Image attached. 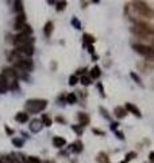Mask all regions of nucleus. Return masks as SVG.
Segmentation results:
<instances>
[{
  "label": "nucleus",
  "mask_w": 154,
  "mask_h": 163,
  "mask_svg": "<svg viewBox=\"0 0 154 163\" xmlns=\"http://www.w3.org/2000/svg\"><path fill=\"white\" fill-rule=\"evenodd\" d=\"M77 82H79V77L76 76V75H72V76L69 77V84H70V86H74Z\"/></svg>",
  "instance_id": "27"
},
{
  "label": "nucleus",
  "mask_w": 154,
  "mask_h": 163,
  "mask_svg": "<svg viewBox=\"0 0 154 163\" xmlns=\"http://www.w3.org/2000/svg\"><path fill=\"white\" fill-rule=\"evenodd\" d=\"M100 112L104 113V117H105V118H110V116L107 114V110H105V109H100Z\"/></svg>",
  "instance_id": "37"
},
{
  "label": "nucleus",
  "mask_w": 154,
  "mask_h": 163,
  "mask_svg": "<svg viewBox=\"0 0 154 163\" xmlns=\"http://www.w3.org/2000/svg\"><path fill=\"white\" fill-rule=\"evenodd\" d=\"M1 162H3V163H15V162H14V159H12V158H8V156L4 158V159L1 160Z\"/></svg>",
  "instance_id": "33"
},
{
  "label": "nucleus",
  "mask_w": 154,
  "mask_h": 163,
  "mask_svg": "<svg viewBox=\"0 0 154 163\" xmlns=\"http://www.w3.org/2000/svg\"><path fill=\"white\" fill-rule=\"evenodd\" d=\"M76 101H77V98H76V95L73 94V92H70V94L66 97V102H68V103H70V105L76 103Z\"/></svg>",
  "instance_id": "24"
},
{
  "label": "nucleus",
  "mask_w": 154,
  "mask_h": 163,
  "mask_svg": "<svg viewBox=\"0 0 154 163\" xmlns=\"http://www.w3.org/2000/svg\"><path fill=\"white\" fill-rule=\"evenodd\" d=\"M65 144H66V140H65L64 137L55 136L54 139H53V145H54V147H57V148H60V147H64Z\"/></svg>",
  "instance_id": "12"
},
{
  "label": "nucleus",
  "mask_w": 154,
  "mask_h": 163,
  "mask_svg": "<svg viewBox=\"0 0 154 163\" xmlns=\"http://www.w3.org/2000/svg\"><path fill=\"white\" fill-rule=\"evenodd\" d=\"M34 68V64L30 59H21L19 61L15 63V69H21V71H31Z\"/></svg>",
  "instance_id": "5"
},
{
  "label": "nucleus",
  "mask_w": 154,
  "mask_h": 163,
  "mask_svg": "<svg viewBox=\"0 0 154 163\" xmlns=\"http://www.w3.org/2000/svg\"><path fill=\"white\" fill-rule=\"evenodd\" d=\"M88 51H89V53H93V45H88Z\"/></svg>",
  "instance_id": "38"
},
{
  "label": "nucleus",
  "mask_w": 154,
  "mask_h": 163,
  "mask_svg": "<svg viewBox=\"0 0 154 163\" xmlns=\"http://www.w3.org/2000/svg\"><path fill=\"white\" fill-rule=\"evenodd\" d=\"M72 23L76 26V29H81V25L79 23V21H77L76 18H73V19H72Z\"/></svg>",
  "instance_id": "32"
},
{
  "label": "nucleus",
  "mask_w": 154,
  "mask_h": 163,
  "mask_svg": "<svg viewBox=\"0 0 154 163\" xmlns=\"http://www.w3.org/2000/svg\"><path fill=\"white\" fill-rule=\"evenodd\" d=\"M149 158H150V160L154 163V151H151L150 154H149Z\"/></svg>",
  "instance_id": "36"
},
{
  "label": "nucleus",
  "mask_w": 154,
  "mask_h": 163,
  "mask_svg": "<svg viewBox=\"0 0 154 163\" xmlns=\"http://www.w3.org/2000/svg\"><path fill=\"white\" fill-rule=\"evenodd\" d=\"M47 106V101L45 99H30L26 102V110L29 113H39Z\"/></svg>",
  "instance_id": "3"
},
{
  "label": "nucleus",
  "mask_w": 154,
  "mask_h": 163,
  "mask_svg": "<svg viewBox=\"0 0 154 163\" xmlns=\"http://www.w3.org/2000/svg\"><path fill=\"white\" fill-rule=\"evenodd\" d=\"M97 87H99V90H100V94H102V95H104V89H103V86H102V84H97Z\"/></svg>",
  "instance_id": "35"
},
{
  "label": "nucleus",
  "mask_w": 154,
  "mask_h": 163,
  "mask_svg": "<svg viewBox=\"0 0 154 163\" xmlns=\"http://www.w3.org/2000/svg\"><path fill=\"white\" fill-rule=\"evenodd\" d=\"M53 22H47L46 25H45V27H43V34H45V37H47L49 38L50 36H52V33H53Z\"/></svg>",
  "instance_id": "14"
},
{
  "label": "nucleus",
  "mask_w": 154,
  "mask_h": 163,
  "mask_svg": "<svg viewBox=\"0 0 154 163\" xmlns=\"http://www.w3.org/2000/svg\"><path fill=\"white\" fill-rule=\"evenodd\" d=\"M130 75H131V77H133V79H134V80H135V82H137V83H138V84H142V82H141V77H139V76H138V75H137V74H135V72H131V74H130Z\"/></svg>",
  "instance_id": "30"
},
{
  "label": "nucleus",
  "mask_w": 154,
  "mask_h": 163,
  "mask_svg": "<svg viewBox=\"0 0 154 163\" xmlns=\"http://www.w3.org/2000/svg\"><path fill=\"white\" fill-rule=\"evenodd\" d=\"M14 10H15V12H16V15L24 14V12H23V3H22V1H15Z\"/></svg>",
  "instance_id": "18"
},
{
  "label": "nucleus",
  "mask_w": 154,
  "mask_h": 163,
  "mask_svg": "<svg viewBox=\"0 0 154 163\" xmlns=\"http://www.w3.org/2000/svg\"><path fill=\"white\" fill-rule=\"evenodd\" d=\"M57 4V11H64L65 10V7H66V1H58V3H55Z\"/></svg>",
  "instance_id": "25"
},
{
  "label": "nucleus",
  "mask_w": 154,
  "mask_h": 163,
  "mask_svg": "<svg viewBox=\"0 0 154 163\" xmlns=\"http://www.w3.org/2000/svg\"><path fill=\"white\" fill-rule=\"evenodd\" d=\"M133 49L137 52V53H139V54H142L143 57H146V59H154V51L151 46L142 45V44H134Z\"/></svg>",
  "instance_id": "4"
},
{
  "label": "nucleus",
  "mask_w": 154,
  "mask_h": 163,
  "mask_svg": "<svg viewBox=\"0 0 154 163\" xmlns=\"http://www.w3.org/2000/svg\"><path fill=\"white\" fill-rule=\"evenodd\" d=\"M79 82H81V84H84V86H89L91 82H92V79H91L89 76H81L79 79Z\"/></svg>",
  "instance_id": "21"
},
{
  "label": "nucleus",
  "mask_w": 154,
  "mask_h": 163,
  "mask_svg": "<svg viewBox=\"0 0 154 163\" xmlns=\"http://www.w3.org/2000/svg\"><path fill=\"white\" fill-rule=\"evenodd\" d=\"M100 75H102V72H100L99 67H93V68L91 69V72H89V77H91V79H99Z\"/></svg>",
  "instance_id": "15"
},
{
  "label": "nucleus",
  "mask_w": 154,
  "mask_h": 163,
  "mask_svg": "<svg viewBox=\"0 0 154 163\" xmlns=\"http://www.w3.org/2000/svg\"><path fill=\"white\" fill-rule=\"evenodd\" d=\"M113 114H115L118 118H123V117L127 114V110L122 106H118V107H115V110H113Z\"/></svg>",
  "instance_id": "13"
},
{
  "label": "nucleus",
  "mask_w": 154,
  "mask_h": 163,
  "mask_svg": "<svg viewBox=\"0 0 154 163\" xmlns=\"http://www.w3.org/2000/svg\"><path fill=\"white\" fill-rule=\"evenodd\" d=\"M41 121H42V124H43V127H50V125H52V118H50L47 114H43V116H42Z\"/></svg>",
  "instance_id": "19"
},
{
  "label": "nucleus",
  "mask_w": 154,
  "mask_h": 163,
  "mask_svg": "<svg viewBox=\"0 0 154 163\" xmlns=\"http://www.w3.org/2000/svg\"><path fill=\"white\" fill-rule=\"evenodd\" d=\"M43 128V124H42V121L41 120H32L31 122H30V130L31 132H34V133H38L39 130Z\"/></svg>",
  "instance_id": "10"
},
{
  "label": "nucleus",
  "mask_w": 154,
  "mask_h": 163,
  "mask_svg": "<svg viewBox=\"0 0 154 163\" xmlns=\"http://www.w3.org/2000/svg\"><path fill=\"white\" fill-rule=\"evenodd\" d=\"M93 41H95V38H93L92 36H89V34H84V45H85V46L92 45Z\"/></svg>",
  "instance_id": "20"
},
{
  "label": "nucleus",
  "mask_w": 154,
  "mask_h": 163,
  "mask_svg": "<svg viewBox=\"0 0 154 163\" xmlns=\"http://www.w3.org/2000/svg\"><path fill=\"white\" fill-rule=\"evenodd\" d=\"M30 42H32V39L30 38V36H27V34H24V33H19L18 36L14 37V45L16 48L22 46V45L30 44Z\"/></svg>",
  "instance_id": "6"
},
{
  "label": "nucleus",
  "mask_w": 154,
  "mask_h": 163,
  "mask_svg": "<svg viewBox=\"0 0 154 163\" xmlns=\"http://www.w3.org/2000/svg\"><path fill=\"white\" fill-rule=\"evenodd\" d=\"M135 156H137L135 152H128V154L126 155V160H125V162H130V160H133Z\"/></svg>",
  "instance_id": "28"
},
{
  "label": "nucleus",
  "mask_w": 154,
  "mask_h": 163,
  "mask_svg": "<svg viewBox=\"0 0 154 163\" xmlns=\"http://www.w3.org/2000/svg\"><path fill=\"white\" fill-rule=\"evenodd\" d=\"M97 162H99V163H110L105 154H99V155H97Z\"/></svg>",
  "instance_id": "23"
},
{
  "label": "nucleus",
  "mask_w": 154,
  "mask_h": 163,
  "mask_svg": "<svg viewBox=\"0 0 154 163\" xmlns=\"http://www.w3.org/2000/svg\"><path fill=\"white\" fill-rule=\"evenodd\" d=\"M12 143H14V145H16V147H22V145H23V140H21V139H14Z\"/></svg>",
  "instance_id": "31"
},
{
  "label": "nucleus",
  "mask_w": 154,
  "mask_h": 163,
  "mask_svg": "<svg viewBox=\"0 0 154 163\" xmlns=\"http://www.w3.org/2000/svg\"><path fill=\"white\" fill-rule=\"evenodd\" d=\"M131 31L138 37H151L154 36V26L147 23H143V22H138V23L134 25V27H131Z\"/></svg>",
  "instance_id": "1"
},
{
  "label": "nucleus",
  "mask_w": 154,
  "mask_h": 163,
  "mask_svg": "<svg viewBox=\"0 0 154 163\" xmlns=\"http://www.w3.org/2000/svg\"><path fill=\"white\" fill-rule=\"evenodd\" d=\"M118 125H119L118 122H112V124H111V129H112V130H116Z\"/></svg>",
  "instance_id": "34"
},
{
  "label": "nucleus",
  "mask_w": 154,
  "mask_h": 163,
  "mask_svg": "<svg viewBox=\"0 0 154 163\" xmlns=\"http://www.w3.org/2000/svg\"><path fill=\"white\" fill-rule=\"evenodd\" d=\"M46 163H47V162H46Z\"/></svg>",
  "instance_id": "42"
},
{
  "label": "nucleus",
  "mask_w": 154,
  "mask_h": 163,
  "mask_svg": "<svg viewBox=\"0 0 154 163\" xmlns=\"http://www.w3.org/2000/svg\"><path fill=\"white\" fill-rule=\"evenodd\" d=\"M15 120H16L18 122H22V124H23V122H27V120H29V114H27V113H18L16 114V117H15Z\"/></svg>",
  "instance_id": "16"
},
{
  "label": "nucleus",
  "mask_w": 154,
  "mask_h": 163,
  "mask_svg": "<svg viewBox=\"0 0 154 163\" xmlns=\"http://www.w3.org/2000/svg\"><path fill=\"white\" fill-rule=\"evenodd\" d=\"M131 8L137 12L138 15L143 16V18H150V19L154 18V10L150 6H147L146 3H143V1H134L131 4Z\"/></svg>",
  "instance_id": "2"
},
{
  "label": "nucleus",
  "mask_w": 154,
  "mask_h": 163,
  "mask_svg": "<svg viewBox=\"0 0 154 163\" xmlns=\"http://www.w3.org/2000/svg\"><path fill=\"white\" fill-rule=\"evenodd\" d=\"M126 110H127V112H131L134 114V116H137V117H142V114H141V110L138 109L137 106H135V105H133V103H126V107H125Z\"/></svg>",
  "instance_id": "11"
},
{
  "label": "nucleus",
  "mask_w": 154,
  "mask_h": 163,
  "mask_svg": "<svg viewBox=\"0 0 154 163\" xmlns=\"http://www.w3.org/2000/svg\"><path fill=\"white\" fill-rule=\"evenodd\" d=\"M77 118H79V121H80V124L81 125H87L88 122H89V116L85 114V113H79Z\"/></svg>",
  "instance_id": "17"
},
{
  "label": "nucleus",
  "mask_w": 154,
  "mask_h": 163,
  "mask_svg": "<svg viewBox=\"0 0 154 163\" xmlns=\"http://www.w3.org/2000/svg\"><path fill=\"white\" fill-rule=\"evenodd\" d=\"M27 163H41V160H39V158L30 156V158H27Z\"/></svg>",
  "instance_id": "29"
},
{
  "label": "nucleus",
  "mask_w": 154,
  "mask_h": 163,
  "mask_svg": "<svg viewBox=\"0 0 154 163\" xmlns=\"http://www.w3.org/2000/svg\"><path fill=\"white\" fill-rule=\"evenodd\" d=\"M10 90V82L3 74L0 75V94H6Z\"/></svg>",
  "instance_id": "9"
},
{
  "label": "nucleus",
  "mask_w": 154,
  "mask_h": 163,
  "mask_svg": "<svg viewBox=\"0 0 154 163\" xmlns=\"http://www.w3.org/2000/svg\"><path fill=\"white\" fill-rule=\"evenodd\" d=\"M72 129L74 130L76 133L79 135V136H81V133H83V128H81V125H80V127H77V125H72Z\"/></svg>",
  "instance_id": "26"
},
{
  "label": "nucleus",
  "mask_w": 154,
  "mask_h": 163,
  "mask_svg": "<svg viewBox=\"0 0 154 163\" xmlns=\"http://www.w3.org/2000/svg\"><path fill=\"white\" fill-rule=\"evenodd\" d=\"M118 137H119V139H123V137H125V136H123V133H122V132H118Z\"/></svg>",
  "instance_id": "39"
},
{
  "label": "nucleus",
  "mask_w": 154,
  "mask_h": 163,
  "mask_svg": "<svg viewBox=\"0 0 154 163\" xmlns=\"http://www.w3.org/2000/svg\"><path fill=\"white\" fill-rule=\"evenodd\" d=\"M0 163H3V162H1V160H0Z\"/></svg>",
  "instance_id": "41"
},
{
  "label": "nucleus",
  "mask_w": 154,
  "mask_h": 163,
  "mask_svg": "<svg viewBox=\"0 0 154 163\" xmlns=\"http://www.w3.org/2000/svg\"><path fill=\"white\" fill-rule=\"evenodd\" d=\"M120 163H127V162H125V160H123V162H120Z\"/></svg>",
  "instance_id": "40"
},
{
  "label": "nucleus",
  "mask_w": 154,
  "mask_h": 163,
  "mask_svg": "<svg viewBox=\"0 0 154 163\" xmlns=\"http://www.w3.org/2000/svg\"><path fill=\"white\" fill-rule=\"evenodd\" d=\"M73 151L74 152H80L83 150V143L81 141H76V143H73Z\"/></svg>",
  "instance_id": "22"
},
{
  "label": "nucleus",
  "mask_w": 154,
  "mask_h": 163,
  "mask_svg": "<svg viewBox=\"0 0 154 163\" xmlns=\"http://www.w3.org/2000/svg\"><path fill=\"white\" fill-rule=\"evenodd\" d=\"M24 26H26V16H24V14L16 15L15 22H14V29L22 33L23 31V29H24Z\"/></svg>",
  "instance_id": "8"
},
{
  "label": "nucleus",
  "mask_w": 154,
  "mask_h": 163,
  "mask_svg": "<svg viewBox=\"0 0 154 163\" xmlns=\"http://www.w3.org/2000/svg\"><path fill=\"white\" fill-rule=\"evenodd\" d=\"M15 51L19 54H23V56H26V57H31L32 54H34V46H32V42H30V44L22 45V46L16 48Z\"/></svg>",
  "instance_id": "7"
}]
</instances>
